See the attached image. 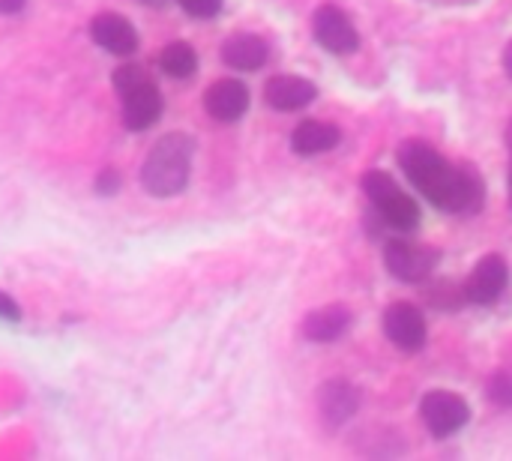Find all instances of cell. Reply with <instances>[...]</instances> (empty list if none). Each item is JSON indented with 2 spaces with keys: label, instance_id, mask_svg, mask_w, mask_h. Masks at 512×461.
I'll return each mask as SVG.
<instances>
[{
  "label": "cell",
  "instance_id": "6da1fadb",
  "mask_svg": "<svg viewBox=\"0 0 512 461\" xmlns=\"http://www.w3.org/2000/svg\"><path fill=\"white\" fill-rule=\"evenodd\" d=\"M399 165L408 180L441 210L447 213H477L486 201L483 180L471 165L447 162L426 141H405L399 147Z\"/></svg>",
  "mask_w": 512,
  "mask_h": 461
},
{
  "label": "cell",
  "instance_id": "7a4b0ae2",
  "mask_svg": "<svg viewBox=\"0 0 512 461\" xmlns=\"http://www.w3.org/2000/svg\"><path fill=\"white\" fill-rule=\"evenodd\" d=\"M192 153H195V141L183 132H168L162 135L144 168H141V183L150 195L156 198H171L177 192L186 189L189 183V171H192Z\"/></svg>",
  "mask_w": 512,
  "mask_h": 461
},
{
  "label": "cell",
  "instance_id": "3957f363",
  "mask_svg": "<svg viewBox=\"0 0 512 461\" xmlns=\"http://www.w3.org/2000/svg\"><path fill=\"white\" fill-rule=\"evenodd\" d=\"M363 189H366L372 207L378 210V216L390 228H396V231H414L420 225V207H417V201L408 192H402L399 183L387 171H381V168L366 171L363 174Z\"/></svg>",
  "mask_w": 512,
  "mask_h": 461
},
{
  "label": "cell",
  "instance_id": "277c9868",
  "mask_svg": "<svg viewBox=\"0 0 512 461\" xmlns=\"http://www.w3.org/2000/svg\"><path fill=\"white\" fill-rule=\"evenodd\" d=\"M420 417L435 438H450L462 432L471 420V408L462 396L447 390H432L420 402Z\"/></svg>",
  "mask_w": 512,
  "mask_h": 461
},
{
  "label": "cell",
  "instance_id": "5b68a950",
  "mask_svg": "<svg viewBox=\"0 0 512 461\" xmlns=\"http://www.w3.org/2000/svg\"><path fill=\"white\" fill-rule=\"evenodd\" d=\"M384 261H387V270L408 282V285H417L423 279L432 276L435 264H438V252L426 249V246H417V243H408V240H390L384 246Z\"/></svg>",
  "mask_w": 512,
  "mask_h": 461
},
{
  "label": "cell",
  "instance_id": "8992f818",
  "mask_svg": "<svg viewBox=\"0 0 512 461\" xmlns=\"http://www.w3.org/2000/svg\"><path fill=\"white\" fill-rule=\"evenodd\" d=\"M312 30H315V39L333 54H351L360 45V33H357L354 21L336 3H324L315 12Z\"/></svg>",
  "mask_w": 512,
  "mask_h": 461
},
{
  "label": "cell",
  "instance_id": "52a82bcc",
  "mask_svg": "<svg viewBox=\"0 0 512 461\" xmlns=\"http://www.w3.org/2000/svg\"><path fill=\"white\" fill-rule=\"evenodd\" d=\"M384 333L399 351H420L426 345V318L411 303H393L384 312Z\"/></svg>",
  "mask_w": 512,
  "mask_h": 461
},
{
  "label": "cell",
  "instance_id": "ba28073f",
  "mask_svg": "<svg viewBox=\"0 0 512 461\" xmlns=\"http://www.w3.org/2000/svg\"><path fill=\"white\" fill-rule=\"evenodd\" d=\"M507 282H510L507 261L501 255H489L474 267V273L465 285V300H471L477 306H489L507 291Z\"/></svg>",
  "mask_w": 512,
  "mask_h": 461
},
{
  "label": "cell",
  "instance_id": "9c48e42d",
  "mask_svg": "<svg viewBox=\"0 0 512 461\" xmlns=\"http://www.w3.org/2000/svg\"><path fill=\"white\" fill-rule=\"evenodd\" d=\"M204 108L219 123H234L249 111V87L237 78H222L207 87Z\"/></svg>",
  "mask_w": 512,
  "mask_h": 461
},
{
  "label": "cell",
  "instance_id": "30bf717a",
  "mask_svg": "<svg viewBox=\"0 0 512 461\" xmlns=\"http://www.w3.org/2000/svg\"><path fill=\"white\" fill-rule=\"evenodd\" d=\"M318 87L303 75H273L264 87V102L276 111H300L315 102Z\"/></svg>",
  "mask_w": 512,
  "mask_h": 461
},
{
  "label": "cell",
  "instance_id": "8fae6325",
  "mask_svg": "<svg viewBox=\"0 0 512 461\" xmlns=\"http://www.w3.org/2000/svg\"><path fill=\"white\" fill-rule=\"evenodd\" d=\"M318 408H321V417H324L327 426H333V429L345 426L357 414V408H360V393H357V387L351 381L333 378V381H327L321 387Z\"/></svg>",
  "mask_w": 512,
  "mask_h": 461
},
{
  "label": "cell",
  "instance_id": "7c38bea8",
  "mask_svg": "<svg viewBox=\"0 0 512 461\" xmlns=\"http://www.w3.org/2000/svg\"><path fill=\"white\" fill-rule=\"evenodd\" d=\"M90 36L96 45H102L105 51L111 54H132L138 48V33L132 27L129 18L117 15V12H105V15H96L93 24H90Z\"/></svg>",
  "mask_w": 512,
  "mask_h": 461
},
{
  "label": "cell",
  "instance_id": "4fadbf2b",
  "mask_svg": "<svg viewBox=\"0 0 512 461\" xmlns=\"http://www.w3.org/2000/svg\"><path fill=\"white\" fill-rule=\"evenodd\" d=\"M162 114V93L153 81L138 84L135 90L123 93V123L132 132L150 129Z\"/></svg>",
  "mask_w": 512,
  "mask_h": 461
},
{
  "label": "cell",
  "instance_id": "5bb4252c",
  "mask_svg": "<svg viewBox=\"0 0 512 461\" xmlns=\"http://www.w3.org/2000/svg\"><path fill=\"white\" fill-rule=\"evenodd\" d=\"M267 42L255 33H237L222 42V60L237 72H255L267 63Z\"/></svg>",
  "mask_w": 512,
  "mask_h": 461
},
{
  "label": "cell",
  "instance_id": "9a60e30c",
  "mask_svg": "<svg viewBox=\"0 0 512 461\" xmlns=\"http://www.w3.org/2000/svg\"><path fill=\"white\" fill-rule=\"evenodd\" d=\"M339 129L333 123H324V120H303L294 135H291V147L297 156H318V153H327L339 144Z\"/></svg>",
  "mask_w": 512,
  "mask_h": 461
},
{
  "label": "cell",
  "instance_id": "2e32d148",
  "mask_svg": "<svg viewBox=\"0 0 512 461\" xmlns=\"http://www.w3.org/2000/svg\"><path fill=\"white\" fill-rule=\"evenodd\" d=\"M348 324H351V312L345 306H324L306 318L303 333L312 342H333L348 330Z\"/></svg>",
  "mask_w": 512,
  "mask_h": 461
},
{
  "label": "cell",
  "instance_id": "e0dca14e",
  "mask_svg": "<svg viewBox=\"0 0 512 461\" xmlns=\"http://www.w3.org/2000/svg\"><path fill=\"white\" fill-rule=\"evenodd\" d=\"M159 66L171 78H189L198 69V54H195V48L189 42H171V45L162 48Z\"/></svg>",
  "mask_w": 512,
  "mask_h": 461
},
{
  "label": "cell",
  "instance_id": "ac0fdd59",
  "mask_svg": "<svg viewBox=\"0 0 512 461\" xmlns=\"http://www.w3.org/2000/svg\"><path fill=\"white\" fill-rule=\"evenodd\" d=\"M144 81H150V78H147V72H144L141 66H135V63H123V66L114 72V87H117L120 93L135 90V87L144 84Z\"/></svg>",
  "mask_w": 512,
  "mask_h": 461
},
{
  "label": "cell",
  "instance_id": "d6986e66",
  "mask_svg": "<svg viewBox=\"0 0 512 461\" xmlns=\"http://www.w3.org/2000/svg\"><path fill=\"white\" fill-rule=\"evenodd\" d=\"M489 399L501 408H512V372H498L489 381Z\"/></svg>",
  "mask_w": 512,
  "mask_h": 461
},
{
  "label": "cell",
  "instance_id": "ffe728a7",
  "mask_svg": "<svg viewBox=\"0 0 512 461\" xmlns=\"http://www.w3.org/2000/svg\"><path fill=\"white\" fill-rule=\"evenodd\" d=\"M186 15L192 18H213L222 9V0H177Z\"/></svg>",
  "mask_w": 512,
  "mask_h": 461
},
{
  "label": "cell",
  "instance_id": "44dd1931",
  "mask_svg": "<svg viewBox=\"0 0 512 461\" xmlns=\"http://www.w3.org/2000/svg\"><path fill=\"white\" fill-rule=\"evenodd\" d=\"M0 318H3V321H18V318H21L18 303H15L9 294H3V291H0Z\"/></svg>",
  "mask_w": 512,
  "mask_h": 461
},
{
  "label": "cell",
  "instance_id": "7402d4cb",
  "mask_svg": "<svg viewBox=\"0 0 512 461\" xmlns=\"http://www.w3.org/2000/svg\"><path fill=\"white\" fill-rule=\"evenodd\" d=\"M117 186H120V177H117L114 171H105V174H102V180H99V189L108 195V192H114Z\"/></svg>",
  "mask_w": 512,
  "mask_h": 461
},
{
  "label": "cell",
  "instance_id": "603a6c76",
  "mask_svg": "<svg viewBox=\"0 0 512 461\" xmlns=\"http://www.w3.org/2000/svg\"><path fill=\"white\" fill-rule=\"evenodd\" d=\"M24 3H27V0H0V12H6V15L21 12V9H24Z\"/></svg>",
  "mask_w": 512,
  "mask_h": 461
},
{
  "label": "cell",
  "instance_id": "cb8c5ba5",
  "mask_svg": "<svg viewBox=\"0 0 512 461\" xmlns=\"http://www.w3.org/2000/svg\"><path fill=\"white\" fill-rule=\"evenodd\" d=\"M504 69H507V75H510L512 81V42L504 48Z\"/></svg>",
  "mask_w": 512,
  "mask_h": 461
},
{
  "label": "cell",
  "instance_id": "d4e9b609",
  "mask_svg": "<svg viewBox=\"0 0 512 461\" xmlns=\"http://www.w3.org/2000/svg\"><path fill=\"white\" fill-rule=\"evenodd\" d=\"M510 201H512V123H510Z\"/></svg>",
  "mask_w": 512,
  "mask_h": 461
},
{
  "label": "cell",
  "instance_id": "484cf974",
  "mask_svg": "<svg viewBox=\"0 0 512 461\" xmlns=\"http://www.w3.org/2000/svg\"><path fill=\"white\" fill-rule=\"evenodd\" d=\"M138 3H147V6H165L168 0H138Z\"/></svg>",
  "mask_w": 512,
  "mask_h": 461
}]
</instances>
